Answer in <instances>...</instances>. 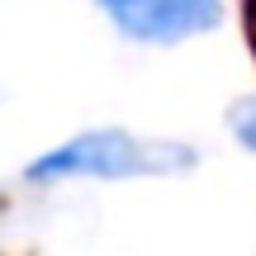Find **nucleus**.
Wrapping results in <instances>:
<instances>
[{
    "label": "nucleus",
    "instance_id": "nucleus-1",
    "mask_svg": "<svg viewBox=\"0 0 256 256\" xmlns=\"http://www.w3.org/2000/svg\"><path fill=\"white\" fill-rule=\"evenodd\" d=\"M194 152L166 138H138L124 128H90L72 142L43 152L28 166V180H66V176H95V180H128V176H176L190 171Z\"/></svg>",
    "mask_w": 256,
    "mask_h": 256
},
{
    "label": "nucleus",
    "instance_id": "nucleus-2",
    "mask_svg": "<svg viewBox=\"0 0 256 256\" xmlns=\"http://www.w3.org/2000/svg\"><path fill=\"white\" fill-rule=\"evenodd\" d=\"M104 14L138 43H180L218 24V0H100Z\"/></svg>",
    "mask_w": 256,
    "mask_h": 256
},
{
    "label": "nucleus",
    "instance_id": "nucleus-3",
    "mask_svg": "<svg viewBox=\"0 0 256 256\" xmlns=\"http://www.w3.org/2000/svg\"><path fill=\"white\" fill-rule=\"evenodd\" d=\"M228 124H232V133H238L242 142L256 152V95H247V100H238V104H232Z\"/></svg>",
    "mask_w": 256,
    "mask_h": 256
},
{
    "label": "nucleus",
    "instance_id": "nucleus-4",
    "mask_svg": "<svg viewBox=\"0 0 256 256\" xmlns=\"http://www.w3.org/2000/svg\"><path fill=\"white\" fill-rule=\"evenodd\" d=\"M242 28H247V43H252V57H256V0H242Z\"/></svg>",
    "mask_w": 256,
    "mask_h": 256
}]
</instances>
